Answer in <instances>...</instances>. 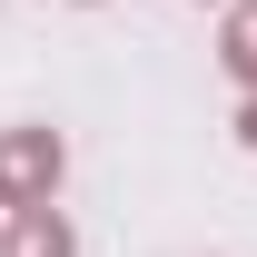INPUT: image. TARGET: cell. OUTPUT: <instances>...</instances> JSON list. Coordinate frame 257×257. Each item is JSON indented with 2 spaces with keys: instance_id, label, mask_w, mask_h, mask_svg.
<instances>
[{
  "instance_id": "cell-1",
  "label": "cell",
  "mask_w": 257,
  "mask_h": 257,
  "mask_svg": "<svg viewBox=\"0 0 257 257\" xmlns=\"http://www.w3.org/2000/svg\"><path fill=\"white\" fill-rule=\"evenodd\" d=\"M50 188H60V139H50V128H10V139H0V198L40 208Z\"/></svg>"
},
{
  "instance_id": "cell-2",
  "label": "cell",
  "mask_w": 257,
  "mask_h": 257,
  "mask_svg": "<svg viewBox=\"0 0 257 257\" xmlns=\"http://www.w3.org/2000/svg\"><path fill=\"white\" fill-rule=\"evenodd\" d=\"M10 257H69V227L50 218V198H40V208H20V227H10Z\"/></svg>"
},
{
  "instance_id": "cell-3",
  "label": "cell",
  "mask_w": 257,
  "mask_h": 257,
  "mask_svg": "<svg viewBox=\"0 0 257 257\" xmlns=\"http://www.w3.org/2000/svg\"><path fill=\"white\" fill-rule=\"evenodd\" d=\"M227 69L257 89V0H247V10H227Z\"/></svg>"
},
{
  "instance_id": "cell-4",
  "label": "cell",
  "mask_w": 257,
  "mask_h": 257,
  "mask_svg": "<svg viewBox=\"0 0 257 257\" xmlns=\"http://www.w3.org/2000/svg\"><path fill=\"white\" fill-rule=\"evenodd\" d=\"M237 139H247V149H257V99H247V119H237Z\"/></svg>"
}]
</instances>
